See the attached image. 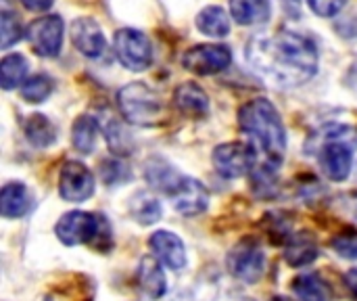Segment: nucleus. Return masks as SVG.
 Segmentation results:
<instances>
[{"label": "nucleus", "mask_w": 357, "mask_h": 301, "mask_svg": "<svg viewBox=\"0 0 357 301\" xmlns=\"http://www.w3.org/2000/svg\"><path fill=\"white\" fill-rule=\"evenodd\" d=\"M247 61L257 75L280 88H297L318 73V44L297 31L255 36L247 44Z\"/></svg>", "instance_id": "1"}, {"label": "nucleus", "mask_w": 357, "mask_h": 301, "mask_svg": "<svg viewBox=\"0 0 357 301\" xmlns=\"http://www.w3.org/2000/svg\"><path fill=\"white\" fill-rule=\"evenodd\" d=\"M238 126L251 138V145L268 157V163H282L287 151V130L280 113L268 98H253L245 103L238 111Z\"/></svg>", "instance_id": "2"}, {"label": "nucleus", "mask_w": 357, "mask_h": 301, "mask_svg": "<svg viewBox=\"0 0 357 301\" xmlns=\"http://www.w3.org/2000/svg\"><path fill=\"white\" fill-rule=\"evenodd\" d=\"M146 180L153 189L167 195L174 210L182 216H199L209 205V193L203 182L180 174L176 168L161 159L149 161Z\"/></svg>", "instance_id": "3"}, {"label": "nucleus", "mask_w": 357, "mask_h": 301, "mask_svg": "<svg viewBox=\"0 0 357 301\" xmlns=\"http://www.w3.org/2000/svg\"><path fill=\"white\" fill-rule=\"evenodd\" d=\"M318 163L333 182L349 178L354 168V151L357 149V130L345 124H328L318 134Z\"/></svg>", "instance_id": "4"}, {"label": "nucleus", "mask_w": 357, "mask_h": 301, "mask_svg": "<svg viewBox=\"0 0 357 301\" xmlns=\"http://www.w3.org/2000/svg\"><path fill=\"white\" fill-rule=\"evenodd\" d=\"M117 107L121 117L132 126L155 128L165 119V105L161 96L144 82L126 84L117 92Z\"/></svg>", "instance_id": "5"}, {"label": "nucleus", "mask_w": 357, "mask_h": 301, "mask_svg": "<svg viewBox=\"0 0 357 301\" xmlns=\"http://www.w3.org/2000/svg\"><path fill=\"white\" fill-rule=\"evenodd\" d=\"M226 264L234 279L255 285L266 272V254L255 239H243L228 251Z\"/></svg>", "instance_id": "6"}, {"label": "nucleus", "mask_w": 357, "mask_h": 301, "mask_svg": "<svg viewBox=\"0 0 357 301\" xmlns=\"http://www.w3.org/2000/svg\"><path fill=\"white\" fill-rule=\"evenodd\" d=\"M113 46L119 63L130 71H144L153 63V44L140 29H117L113 36Z\"/></svg>", "instance_id": "7"}, {"label": "nucleus", "mask_w": 357, "mask_h": 301, "mask_svg": "<svg viewBox=\"0 0 357 301\" xmlns=\"http://www.w3.org/2000/svg\"><path fill=\"white\" fill-rule=\"evenodd\" d=\"M213 168L226 180H236L253 172L255 147L247 142H224L213 151Z\"/></svg>", "instance_id": "8"}, {"label": "nucleus", "mask_w": 357, "mask_h": 301, "mask_svg": "<svg viewBox=\"0 0 357 301\" xmlns=\"http://www.w3.org/2000/svg\"><path fill=\"white\" fill-rule=\"evenodd\" d=\"M102 226V216H94L88 212H69L61 216L54 226L56 239L67 247H77L84 243H92Z\"/></svg>", "instance_id": "9"}, {"label": "nucleus", "mask_w": 357, "mask_h": 301, "mask_svg": "<svg viewBox=\"0 0 357 301\" xmlns=\"http://www.w3.org/2000/svg\"><path fill=\"white\" fill-rule=\"evenodd\" d=\"M63 34H65V23L59 15H46L29 23L25 36L36 50V54L54 59L61 52L63 46Z\"/></svg>", "instance_id": "10"}, {"label": "nucleus", "mask_w": 357, "mask_h": 301, "mask_svg": "<svg viewBox=\"0 0 357 301\" xmlns=\"http://www.w3.org/2000/svg\"><path fill=\"white\" fill-rule=\"evenodd\" d=\"M232 63V52L222 44H199L184 52L182 65L184 69L197 75H213L224 71Z\"/></svg>", "instance_id": "11"}, {"label": "nucleus", "mask_w": 357, "mask_h": 301, "mask_svg": "<svg viewBox=\"0 0 357 301\" xmlns=\"http://www.w3.org/2000/svg\"><path fill=\"white\" fill-rule=\"evenodd\" d=\"M59 195L69 203H84L94 195V176L79 161H67L59 174Z\"/></svg>", "instance_id": "12"}, {"label": "nucleus", "mask_w": 357, "mask_h": 301, "mask_svg": "<svg viewBox=\"0 0 357 301\" xmlns=\"http://www.w3.org/2000/svg\"><path fill=\"white\" fill-rule=\"evenodd\" d=\"M69 36L73 46L88 59H98L107 50L102 27L90 17H77L69 27Z\"/></svg>", "instance_id": "13"}, {"label": "nucleus", "mask_w": 357, "mask_h": 301, "mask_svg": "<svg viewBox=\"0 0 357 301\" xmlns=\"http://www.w3.org/2000/svg\"><path fill=\"white\" fill-rule=\"evenodd\" d=\"M149 247L153 249L155 258L169 270L180 272L186 266V247L182 239L169 230H157L149 239Z\"/></svg>", "instance_id": "14"}, {"label": "nucleus", "mask_w": 357, "mask_h": 301, "mask_svg": "<svg viewBox=\"0 0 357 301\" xmlns=\"http://www.w3.org/2000/svg\"><path fill=\"white\" fill-rule=\"evenodd\" d=\"M174 105L182 115L192 117V119H201L209 113V96L195 82H184L176 88Z\"/></svg>", "instance_id": "15"}, {"label": "nucleus", "mask_w": 357, "mask_h": 301, "mask_svg": "<svg viewBox=\"0 0 357 301\" xmlns=\"http://www.w3.org/2000/svg\"><path fill=\"white\" fill-rule=\"evenodd\" d=\"M136 281H138L140 291L149 300H161L167 293L165 272H163L161 264L155 258H151V256H146V258L140 260L138 270H136Z\"/></svg>", "instance_id": "16"}, {"label": "nucleus", "mask_w": 357, "mask_h": 301, "mask_svg": "<svg viewBox=\"0 0 357 301\" xmlns=\"http://www.w3.org/2000/svg\"><path fill=\"white\" fill-rule=\"evenodd\" d=\"M29 191L23 182H6L0 191V214L6 220L21 218L29 212Z\"/></svg>", "instance_id": "17"}, {"label": "nucleus", "mask_w": 357, "mask_h": 301, "mask_svg": "<svg viewBox=\"0 0 357 301\" xmlns=\"http://www.w3.org/2000/svg\"><path fill=\"white\" fill-rule=\"evenodd\" d=\"M230 13L238 25H261L272 17L270 0H230Z\"/></svg>", "instance_id": "18"}, {"label": "nucleus", "mask_w": 357, "mask_h": 301, "mask_svg": "<svg viewBox=\"0 0 357 301\" xmlns=\"http://www.w3.org/2000/svg\"><path fill=\"white\" fill-rule=\"evenodd\" d=\"M318 256H320V249L310 235H295L289 239V243L284 247V260L293 268L310 266L312 262L318 260Z\"/></svg>", "instance_id": "19"}, {"label": "nucleus", "mask_w": 357, "mask_h": 301, "mask_svg": "<svg viewBox=\"0 0 357 301\" xmlns=\"http://www.w3.org/2000/svg\"><path fill=\"white\" fill-rule=\"evenodd\" d=\"M23 132H25V138L38 149H46V147L54 145V140H56L54 124L42 113L29 115L23 124Z\"/></svg>", "instance_id": "20"}, {"label": "nucleus", "mask_w": 357, "mask_h": 301, "mask_svg": "<svg viewBox=\"0 0 357 301\" xmlns=\"http://www.w3.org/2000/svg\"><path fill=\"white\" fill-rule=\"evenodd\" d=\"M293 291L301 301H331L333 291L320 274H301L293 281Z\"/></svg>", "instance_id": "21"}, {"label": "nucleus", "mask_w": 357, "mask_h": 301, "mask_svg": "<svg viewBox=\"0 0 357 301\" xmlns=\"http://www.w3.org/2000/svg\"><path fill=\"white\" fill-rule=\"evenodd\" d=\"M197 27L209 38H226L230 34V17L222 6H205L197 17Z\"/></svg>", "instance_id": "22"}, {"label": "nucleus", "mask_w": 357, "mask_h": 301, "mask_svg": "<svg viewBox=\"0 0 357 301\" xmlns=\"http://www.w3.org/2000/svg\"><path fill=\"white\" fill-rule=\"evenodd\" d=\"M98 130H100V124L94 117H90V115L77 117L71 128V140H73L75 151L82 155H90L96 147Z\"/></svg>", "instance_id": "23"}, {"label": "nucleus", "mask_w": 357, "mask_h": 301, "mask_svg": "<svg viewBox=\"0 0 357 301\" xmlns=\"http://www.w3.org/2000/svg\"><path fill=\"white\" fill-rule=\"evenodd\" d=\"M130 214L132 218L142 224V226H151L155 222L161 220V203L146 191H138L132 199H130Z\"/></svg>", "instance_id": "24"}, {"label": "nucleus", "mask_w": 357, "mask_h": 301, "mask_svg": "<svg viewBox=\"0 0 357 301\" xmlns=\"http://www.w3.org/2000/svg\"><path fill=\"white\" fill-rule=\"evenodd\" d=\"M27 75V61L23 54H6L0 61V84L4 90H13L25 82Z\"/></svg>", "instance_id": "25"}, {"label": "nucleus", "mask_w": 357, "mask_h": 301, "mask_svg": "<svg viewBox=\"0 0 357 301\" xmlns=\"http://www.w3.org/2000/svg\"><path fill=\"white\" fill-rule=\"evenodd\" d=\"M52 92V80L46 73H36L27 78L21 86V96L27 103H44Z\"/></svg>", "instance_id": "26"}, {"label": "nucleus", "mask_w": 357, "mask_h": 301, "mask_svg": "<svg viewBox=\"0 0 357 301\" xmlns=\"http://www.w3.org/2000/svg\"><path fill=\"white\" fill-rule=\"evenodd\" d=\"M102 132H105V138H107L109 149H111L115 155H126V153H130V136H128V132L123 130V126H121L117 119L105 122V124H102Z\"/></svg>", "instance_id": "27"}, {"label": "nucleus", "mask_w": 357, "mask_h": 301, "mask_svg": "<svg viewBox=\"0 0 357 301\" xmlns=\"http://www.w3.org/2000/svg\"><path fill=\"white\" fill-rule=\"evenodd\" d=\"M276 170H278V166H274V163H264L261 168H257V170L251 172L255 195H259V197H270V195L276 193Z\"/></svg>", "instance_id": "28"}, {"label": "nucleus", "mask_w": 357, "mask_h": 301, "mask_svg": "<svg viewBox=\"0 0 357 301\" xmlns=\"http://www.w3.org/2000/svg\"><path fill=\"white\" fill-rule=\"evenodd\" d=\"M21 38H23V29H21L19 19L10 10H2V17H0V46H2V50H8Z\"/></svg>", "instance_id": "29"}, {"label": "nucleus", "mask_w": 357, "mask_h": 301, "mask_svg": "<svg viewBox=\"0 0 357 301\" xmlns=\"http://www.w3.org/2000/svg\"><path fill=\"white\" fill-rule=\"evenodd\" d=\"M100 178L105 180V184H107V186L123 184V182L130 178V172H128V168H126L119 159H107V161H102Z\"/></svg>", "instance_id": "30"}, {"label": "nucleus", "mask_w": 357, "mask_h": 301, "mask_svg": "<svg viewBox=\"0 0 357 301\" xmlns=\"http://www.w3.org/2000/svg\"><path fill=\"white\" fill-rule=\"evenodd\" d=\"M333 249L345 258V260H357V235L356 233H343V235H337L333 241H331Z\"/></svg>", "instance_id": "31"}, {"label": "nucleus", "mask_w": 357, "mask_h": 301, "mask_svg": "<svg viewBox=\"0 0 357 301\" xmlns=\"http://www.w3.org/2000/svg\"><path fill=\"white\" fill-rule=\"evenodd\" d=\"M307 4L318 17H335L347 4V0H307Z\"/></svg>", "instance_id": "32"}, {"label": "nucleus", "mask_w": 357, "mask_h": 301, "mask_svg": "<svg viewBox=\"0 0 357 301\" xmlns=\"http://www.w3.org/2000/svg\"><path fill=\"white\" fill-rule=\"evenodd\" d=\"M19 2L31 13H42V10H48L54 0H19Z\"/></svg>", "instance_id": "33"}, {"label": "nucleus", "mask_w": 357, "mask_h": 301, "mask_svg": "<svg viewBox=\"0 0 357 301\" xmlns=\"http://www.w3.org/2000/svg\"><path fill=\"white\" fill-rule=\"evenodd\" d=\"M345 287H347L351 300L357 301V268L349 270V272L345 274Z\"/></svg>", "instance_id": "34"}, {"label": "nucleus", "mask_w": 357, "mask_h": 301, "mask_svg": "<svg viewBox=\"0 0 357 301\" xmlns=\"http://www.w3.org/2000/svg\"><path fill=\"white\" fill-rule=\"evenodd\" d=\"M270 301H293V300H289V298H272Z\"/></svg>", "instance_id": "35"}, {"label": "nucleus", "mask_w": 357, "mask_h": 301, "mask_svg": "<svg viewBox=\"0 0 357 301\" xmlns=\"http://www.w3.org/2000/svg\"><path fill=\"white\" fill-rule=\"evenodd\" d=\"M356 182H357V170H356Z\"/></svg>", "instance_id": "36"}, {"label": "nucleus", "mask_w": 357, "mask_h": 301, "mask_svg": "<svg viewBox=\"0 0 357 301\" xmlns=\"http://www.w3.org/2000/svg\"><path fill=\"white\" fill-rule=\"evenodd\" d=\"M356 220H357V210H356Z\"/></svg>", "instance_id": "37"}]
</instances>
